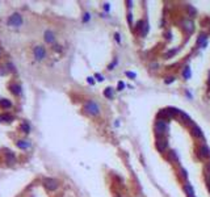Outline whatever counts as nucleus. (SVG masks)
Segmentation results:
<instances>
[{
	"label": "nucleus",
	"mask_w": 210,
	"mask_h": 197,
	"mask_svg": "<svg viewBox=\"0 0 210 197\" xmlns=\"http://www.w3.org/2000/svg\"><path fill=\"white\" fill-rule=\"evenodd\" d=\"M84 111H85V113L91 114V116H99L100 114V105L97 103H95L93 100H88L85 103V105H84Z\"/></svg>",
	"instance_id": "obj_1"
},
{
	"label": "nucleus",
	"mask_w": 210,
	"mask_h": 197,
	"mask_svg": "<svg viewBox=\"0 0 210 197\" xmlns=\"http://www.w3.org/2000/svg\"><path fill=\"white\" fill-rule=\"evenodd\" d=\"M154 130H155V134L158 137H164L166 134H168V123L166 121H162V120H158L155 122V126H154Z\"/></svg>",
	"instance_id": "obj_2"
},
{
	"label": "nucleus",
	"mask_w": 210,
	"mask_h": 197,
	"mask_svg": "<svg viewBox=\"0 0 210 197\" xmlns=\"http://www.w3.org/2000/svg\"><path fill=\"white\" fill-rule=\"evenodd\" d=\"M21 24H22V16L20 15V13H17V12L13 13V15L8 19V25H9V26L17 28V26H20Z\"/></svg>",
	"instance_id": "obj_3"
},
{
	"label": "nucleus",
	"mask_w": 210,
	"mask_h": 197,
	"mask_svg": "<svg viewBox=\"0 0 210 197\" xmlns=\"http://www.w3.org/2000/svg\"><path fill=\"white\" fill-rule=\"evenodd\" d=\"M156 148H158V151H160V153H164V151L167 150L168 147V141L166 137H156Z\"/></svg>",
	"instance_id": "obj_4"
},
{
	"label": "nucleus",
	"mask_w": 210,
	"mask_h": 197,
	"mask_svg": "<svg viewBox=\"0 0 210 197\" xmlns=\"http://www.w3.org/2000/svg\"><path fill=\"white\" fill-rule=\"evenodd\" d=\"M43 185L46 189L55 191L58 188V180L53 179V177H46V179H43Z\"/></svg>",
	"instance_id": "obj_5"
},
{
	"label": "nucleus",
	"mask_w": 210,
	"mask_h": 197,
	"mask_svg": "<svg viewBox=\"0 0 210 197\" xmlns=\"http://www.w3.org/2000/svg\"><path fill=\"white\" fill-rule=\"evenodd\" d=\"M197 154L198 156L201 158V159H208V158H210V148L208 147L206 145H200L197 148Z\"/></svg>",
	"instance_id": "obj_6"
},
{
	"label": "nucleus",
	"mask_w": 210,
	"mask_h": 197,
	"mask_svg": "<svg viewBox=\"0 0 210 197\" xmlns=\"http://www.w3.org/2000/svg\"><path fill=\"white\" fill-rule=\"evenodd\" d=\"M33 53H34V58L37 59V61H42V59L46 57V50H45V47L41 46V45L36 46Z\"/></svg>",
	"instance_id": "obj_7"
},
{
	"label": "nucleus",
	"mask_w": 210,
	"mask_h": 197,
	"mask_svg": "<svg viewBox=\"0 0 210 197\" xmlns=\"http://www.w3.org/2000/svg\"><path fill=\"white\" fill-rule=\"evenodd\" d=\"M192 136L196 137V138H202L204 137L202 130H201L200 126H197L196 123H192Z\"/></svg>",
	"instance_id": "obj_8"
},
{
	"label": "nucleus",
	"mask_w": 210,
	"mask_h": 197,
	"mask_svg": "<svg viewBox=\"0 0 210 197\" xmlns=\"http://www.w3.org/2000/svg\"><path fill=\"white\" fill-rule=\"evenodd\" d=\"M43 38H45V41H46L47 44H53V42L55 41V34L51 32V30H46L45 34H43Z\"/></svg>",
	"instance_id": "obj_9"
},
{
	"label": "nucleus",
	"mask_w": 210,
	"mask_h": 197,
	"mask_svg": "<svg viewBox=\"0 0 210 197\" xmlns=\"http://www.w3.org/2000/svg\"><path fill=\"white\" fill-rule=\"evenodd\" d=\"M9 89H11V92H12L13 95H16V96L21 95V86H20V84H16V83L11 84V86H9Z\"/></svg>",
	"instance_id": "obj_10"
},
{
	"label": "nucleus",
	"mask_w": 210,
	"mask_h": 197,
	"mask_svg": "<svg viewBox=\"0 0 210 197\" xmlns=\"http://www.w3.org/2000/svg\"><path fill=\"white\" fill-rule=\"evenodd\" d=\"M184 192L187 193V196H188V197H196L194 191H193L192 185L188 184V183H185V184H184Z\"/></svg>",
	"instance_id": "obj_11"
},
{
	"label": "nucleus",
	"mask_w": 210,
	"mask_h": 197,
	"mask_svg": "<svg viewBox=\"0 0 210 197\" xmlns=\"http://www.w3.org/2000/svg\"><path fill=\"white\" fill-rule=\"evenodd\" d=\"M104 96L108 98H113L114 97V89L112 87H108V88L104 89Z\"/></svg>",
	"instance_id": "obj_12"
},
{
	"label": "nucleus",
	"mask_w": 210,
	"mask_h": 197,
	"mask_svg": "<svg viewBox=\"0 0 210 197\" xmlns=\"http://www.w3.org/2000/svg\"><path fill=\"white\" fill-rule=\"evenodd\" d=\"M179 114H180V116L183 117V122H184V123H190V125L193 123V122H192V120H190V117H189L184 111H180V113H179Z\"/></svg>",
	"instance_id": "obj_13"
},
{
	"label": "nucleus",
	"mask_w": 210,
	"mask_h": 197,
	"mask_svg": "<svg viewBox=\"0 0 210 197\" xmlns=\"http://www.w3.org/2000/svg\"><path fill=\"white\" fill-rule=\"evenodd\" d=\"M148 29H150V26H148V22L145 21L143 25H142V28H141V36H142V37H146Z\"/></svg>",
	"instance_id": "obj_14"
},
{
	"label": "nucleus",
	"mask_w": 210,
	"mask_h": 197,
	"mask_svg": "<svg viewBox=\"0 0 210 197\" xmlns=\"http://www.w3.org/2000/svg\"><path fill=\"white\" fill-rule=\"evenodd\" d=\"M0 121H3V122H12L13 121V117L11 116V114H0Z\"/></svg>",
	"instance_id": "obj_15"
},
{
	"label": "nucleus",
	"mask_w": 210,
	"mask_h": 197,
	"mask_svg": "<svg viewBox=\"0 0 210 197\" xmlns=\"http://www.w3.org/2000/svg\"><path fill=\"white\" fill-rule=\"evenodd\" d=\"M0 106H1V108H11L12 103H11V100H8V98H1V100H0Z\"/></svg>",
	"instance_id": "obj_16"
},
{
	"label": "nucleus",
	"mask_w": 210,
	"mask_h": 197,
	"mask_svg": "<svg viewBox=\"0 0 210 197\" xmlns=\"http://www.w3.org/2000/svg\"><path fill=\"white\" fill-rule=\"evenodd\" d=\"M183 76L185 80H188V79L192 76V72H190V69H189V66H185L184 67V70H183Z\"/></svg>",
	"instance_id": "obj_17"
},
{
	"label": "nucleus",
	"mask_w": 210,
	"mask_h": 197,
	"mask_svg": "<svg viewBox=\"0 0 210 197\" xmlns=\"http://www.w3.org/2000/svg\"><path fill=\"white\" fill-rule=\"evenodd\" d=\"M168 158H169L171 162H179V156H177V154H176V151H173V150H171V151H169V154H168Z\"/></svg>",
	"instance_id": "obj_18"
},
{
	"label": "nucleus",
	"mask_w": 210,
	"mask_h": 197,
	"mask_svg": "<svg viewBox=\"0 0 210 197\" xmlns=\"http://www.w3.org/2000/svg\"><path fill=\"white\" fill-rule=\"evenodd\" d=\"M184 25H185V29H187V32L190 33V32H193V22L192 21H184Z\"/></svg>",
	"instance_id": "obj_19"
},
{
	"label": "nucleus",
	"mask_w": 210,
	"mask_h": 197,
	"mask_svg": "<svg viewBox=\"0 0 210 197\" xmlns=\"http://www.w3.org/2000/svg\"><path fill=\"white\" fill-rule=\"evenodd\" d=\"M17 146H19L20 148H28V147L30 146V143L28 142V141H19V142H17Z\"/></svg>",
	"instance_id": "obj_20"
},
{
	"label": "nucleus",
	"mask_w": 210,
	"mask_h": 197,
	"mask_svg": "<svg viewBox=\"0 0 210 197\" xmlns=\"http://www.w3.org/2000/svg\"><path fill=\"white\" fill-rule=\"evenodd\" d=\"M206 38H208V36H206V34H201V36H200V38L197 39V46H200V45L202 44V42L206 45Z\"/></svg>",
	"instance_id": "obj_21"
},
{
	"label": "nucleus",
	"mask_w": 210,
	"mask_h": 197,
	"mask_svg": "<svg viewBox=\"0 0 210 197\" xmlns=\"http://www.w3.org/2000/svg\"><path fill=\"white\" fill-rule=\"evenodd\" d=\"M7 160H8L9 163H15V162H16L15 154H13V153H7Z\"/></svg>",
	"instance_id": "obj_22"
},
{
	"label": "nucleus",
	"mask_w": 210,
	"mask_h": 197,
	"mask_svg": "<svg viewBox=\"0 0 210 197\" xmlns=\"http://www.w3.org/2000/svg\"><path fill=\"white\" fill-rule=\"evenodd\" d=\"M20 129H21L22 131H24V133H29V131H30V126L28 125L26 122H24V123H22V125L20 126Z\"/></svg>",
	"instance_id": "obj_23"
},
{
	"label": "nucleus",
	"mask_w": 210,
	"mask_h": 197,
	"mask_svg": "<svg viewBox=\"0 0 210 197\" xmlns=\"http://www.w3.org/2000/svg\"><path fill=\"white\" fill-rule=\"evenodd\" d=\"M89 19H91V15H89L88 12H85L84 13V16H83V22H88Z\"/></svg>",
	"instance_id": "obj_24"
},
{
	"label": "nucleus",
	"mask_w": 210,
	"mask_h": 197,
	"mask_svg": "<svg viewBox=\"0 0 210 197\" xmlns=\"http://www.w3.org/2000/svg\"><path fill=\"white\" fill-rule=\"evenodd\" d=\"M173 81H175V78H173V76H168V78H166L164 83H166V84H169V83H173Z\"/></svg>",
	"instance_id": "obj_25"
},
{
	"label": "nucleus",
	"mask_w": 210,
	"mask_h": 197,
	"mask_svg": "<svg viewBox=\"0 0 210 197\" xmlns=\"http://www.w3.org/2000/svg\"><path fill=\"white\" fill-rule=\"evenodd\" d=\"M117 63H118V61H117V59H114V61L112 62V63H110V64H109V66H108V70H113V67L116 66Z\"/></svg>",
	"instance_id": "obj_26"
},
{
	"label": "nucleus",
	"mask_w": 210,
	"mask_h": 197,
	"mask_svg": "<svg viewBox=\"0 0 210 197\" xmlns=\"http://www.w3.org/2000/svg\"><path fill=\"white\" fill-rule=\"evenodd\" d=\"M124 88H125V83L124 81H120L118 86H117V89H118V91H122Z\"/></svg>",
	"instance_id": "obj_27"
},
{
	"label": "nucleus",
	"mask_w": 210,
	"mask_h": 197,
	"mask_svg": "<svg viewBox=\"0 0 210 197\" xmlns=\"http://www.w3.org/2000/svg\"><path fill=\"white\" fill-rule=\"evenodd\" d=\"M125 74L127 75L129 78H131V79H135V76H137V75H135V72H129V71H126Z\"/></svg>",
	"instance_id": "obj_28"
},
{
	"label": "nucleus",
	"mask_w": 210,
	"mask_h": 197,
	"mask_svg": "<svg viewBox=\"0 0 210 197\" xmlns=\"http://www.w3.org/2000/svg\"><path fill=\"white\" fill-rule=\"evenodd\" d=\"M114 39H116V41L120 44V42H121V36H120L118 33H116V34H114Z\"/></svg>",
	"instance_id": "obj_29"
},
{
	"label": "nucleus",
	"mask_w": 210,
	"mask_h": 197,
	"mask_svg": "<svg viewBox=\"0 0 210 197\" xmlns=\"http://www.w3.org/2000/svg\"><path fill=\"white\" fill-rule=\"evenodd\" d=\"M95 78H96V79H97V80H99V81H103V80H104V78H103V75H100V74H96V75H95Z\"/></svg>",
	"instance_id": "obj_30"
},
{
	"label": "nucleus",
	"mask_w": 210,
	"mask_h": 197,
	"mask_svg": "<svg viewBox=\"0 0 210 197\" xmlns=\"http://www.w3.org/2000/svg\"><path fill=\"white\" fill-rule=\"evenodd\" d=\"M127 21L133 25V16H131V13H129V15H127Z\"/></svg>",
	"instance_id": "obj_31"
},
{
	"label": "nucleus",
	"mask_w": 210,
	"mask_h": 197,
	"mask_svg": "<svg viewBox=\"0 0 210 197\" xmlns=\"http://www.w3.org/2000/svg\"><path fill=\"white\" fill-rule=\"evenodd\" d=\"M188 11H189V13H194L196 15V9L193 7H190V5H188Z\"/></svg>",
	"instance_id": "obj_32"
},
{
	"label": "nucleus",
	"mask_w": 210,
	"mask_h": 197,
	"mask_svg": "<svg viewBox=\"0 0 210 197\" xmlns=\"http://www.w3.org/2000/svg\"><path fill=\"white\" fill-rule=\"evenodd\" d=\"M181 172H183V177H184V179H188V175H187V171L185 170H184V168H181Z\"/></svg>",
	"instance_id": "obj_33"
},
{
	"label": "nucleus",
	"mask_w": 210,
	"mask_h": 197,
	"mask_svg": "<svg viewBox=\"0 0 210 197\" xmlns=\"http://www.w3.org/2000/svg\"><path fill=\"white\" fill-rule=\"evenodd\" d=\"M104 9L109 12V9H110V5H109V3H105V4H104Z\"/></svg>",
	"instance_id": "obj_34"
},
{
	"label": "nucleus",
	"mask_w": 210,
	"mask_h": 197,
	"mask_svg": "<svg viewBox=\"0 0 210 197\" xmlns=\"http://www.w3.org/2000/svg\"><path fill=\"white\" fill-rule=\"evenodd\" d=\"M88 83H89V84H93V83H95L93 78H91V76H89V78H88Z\"/></svg>",
	"instance_id": "obj_35"
},
{
	"label": "nucleus",
	"mask_w": 210,
	"mask_h": 197,
	"mask_svg": "<svg viewBox=\"0 0 210 197\" xmlns=\"http://www.w3.org/2000/svg\"><path fill=\"white\" fill-rule=\"evenodd\" d=\"M0 55H1V47H0Z\"/></svg>",
	"instance_id": "obj_36"
}]
</instances>
